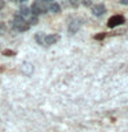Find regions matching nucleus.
<instances>
[{
    "instance_id": "1",
    "label": "nucleus",
    "mask_w": 128,
    "mask_h": 132,
    "mask_svg": "<svg viewBox=\"0 0 128 132\" xmlns=\"http://www.w3.org/2000/svg\"><path fill=\"white\" fill-rule=\"evenodd\" d=\"M48 4L50 3H47L45 0H36V2L32 4V7H30L32 14L36 15V16H39L40 14H44V12L48 10Z\"/></svg>"
},
{
    "instance_id": "2",
    "label": "nucleus",
    "mask_w": 128,
    "mask_h": 132,
    "mask_svg": "<svg viewBox=\"0 0 128 132\" xmlns=\"http://www.w3.org/2000/svg\"><path fill=\"white\" fill-rule=\"evenodd\" d=\"M12 28H14L15 30H18V32H25V30H28V29L30 28V25H29L26 21H23L19 15H15L14 21H12Z\"/></svg>"
},
{
    "instance_id": "3",
    "label": "nucleus",
    "mask_w": 128,
    "mask_h": 132,
    "mask_svg": "<svg viewBox=\"0 0 128 132\" xmlns=\"http://www.w3.org/2000/svg\"><path fill=\"white\" fill-rule=\"evenodd\" d=\"M124 22H125V18H124L123 15H113L109 19V22H107V26L109 28H116V26H118V25H123Z\"/></svg>"
},
{
    "instance_id": "4",
    "label": "nucleus",
    "mask_w": 128,
    "mask_h": 132,
    "mask_svg": "<svg viewBox=\"0 0 128 132\" xmlns=\"http://www.w3.org/2000/svg\"><path fill=\"white\" fill-rule=\"evenodd\" d=\"M81 23H83V22H81V19H78V18H76V19H73L72 22L69 23V29H68L70 35H74V33H76V32L78 30V29H80V26H81Z\"/></svg>"
},
{
    "instance_id": "5",
    "label": "nucleus",
    "mask_w": 128,
    "mask_h": 132,
    "mask_svg": "<svg viewBox=\"0 0 128 132\" xmlns=\"http://www.w3.org/2000/svg\"><path fill=\"white\" fill-rule=\"evenodd\" d=\"M105 12H106V7L103 4H95V6H92V14L95 16H102Z\"/></svg>"
},
{
    "instance_id": "6",
    "label": "nucleus",
    "mask_w": 128,
    "mask_h": 132,
    "mask_svg": "<svg viewBox=\"0 0 128 132\" xmlns=\"http://www.w3.org/2000/svg\"><path fill=\"white\" fill-rule=\"evenodd\" d=\"M58 40H59V36H58V35H48V36H44L43 45H52V44H55Z\"/></svg>"
},
{
    "instance_id": "7",
    "label": "nucleus",
    "mask_w": 128,
    "mask_h": 132,
    "mask_svg": "<svg viewBox=\"0 0 128 132\" xmlns=\"http://www.w3.org/2000/svg\"><path fill=\"white\" fill-rule=\"evenodd\" d=\"M17 15H19L23 21H28V18L32 15V11H30V8H29V7H21V10L18 11V14H17Z\"/></svg>"
},
{
    "instance_id": "8",
    "label": "nucleus",
    "mask_w": 128,
    "mask_h": 132,
    "mask_svg": "<svg viewBox=\"0 0 128 132\" xmlns=\"http://www.w3.org/2000/svg\"><path fill=\"white\" fill-rule=\"evenodd\" d=\"M48 11H51V12H59L61 11V6L58 3H50L48 4Z\"/></svg>"
},
{
    "instance_id": "9",
    "label": "nucleus",
    "mask_w": 128,
    "mask_h": 132,
    "mask_svg": "<svg viewBox=\"0 0 128 132\" xmlns=\"http://www.w3.org/2000/svg\"><path fill=\"white\" fill-rule=\"evenodd\" d=\"M26 22L29 23V25H30V26H32V25H36L37 22H39V18H37V16L36 15H30V16H29V18H28V21H26Z\"/></svg>"
},
{
    "instance_id": "10",
    "label": "nucleus",
    "mask_w": 128,
    "mask_h": 132,
    "mask_svg": "<svg viewBox=\"0 0 128 132\" xmlns=\"http://www.w3.org/2000/svg\"><path fill=\"white\" fill-rule=\"evenodd\" d=\"M35 40H36L39 44H43V41H44V35H43V33H37V35L35 36Z\"/></svg>"
},
{
    "instance_id": "11",
    "label": "nucleus",
    "mask_w": 128,
    "mask_h": 132,
    "mask_svg": "<svg viewBox=\"0 0 128 132\" xmlns=\"http://www.w3.org/2000/svg\"><path fill=\"white\" fill-rule=\"evenodd\" d=\"M106 37V33H99V35H95L94 36V39L95 40H103Z\"/></svg>"
},
{
    "instance_id": "12",
    "label": "nucleus",
    "mask_w": 128,
    "mask_h": 132,
    "mask_svg": "<svg viewBox=\"0 0 128 132\" xmlns=\"http://www.w3.org/2000/svg\"><path fill=\"white\" fill-rule=\"evenodd\" d=\"M4 55L12 56V55H15V52H14V51H11V50H4Z\"/></svg>"
},
{
    "instance_id": "13",
    "label": "nucleus",
    "mask_w": 128,
    "mask_h": 132,
    "mask_svg": "<svg viewBox=\"0 0 128 132\" xmlns=\"http://www.w3.org/2000/svg\"><path fill=\"white\" fill-rule=\"evenodd\" d=\"M4 32H6V26L3 23H0V35H3Z\"/></svg>"
},
{
    "instance_id": "14",
    "label": "nucleus",
    "mask_w": 128,
    "mask_h": 132,
    "mask_svg": "<svg viewBox=\"0 0 128 132\" xmlns=\"http://www.w3.org/2000/svg\"><path fill=\"white\" fill-rule=\"evenodd\" d=\"M83 4H84V6H90V4H91V0H83Z\"/></svg>"
},
{
    "instance_id": "15",
    "label": "nucleus",
    "mask_w": 128,
    "mask_h": 132,
    "mask_svg": "<svg viewBox=\"0 0 128 132\" xmlns=\"http://www.w3.org/2000/svg\"><path fill=\"white\" fill-rule=\"evenodd\" d=\"M70 3H72L73 6H77V4H78V0H70Z\"/></svg>"
},
{
    "instance_id": "16",
    "label": "nucleus",
    "mask_w": 128,
    "mask_h": 132,
    "mask_svg": "<svg viewBox=\"0 0 128 132\" xmlns=\"http://www.w3.org/2000/svg\"><path fill=\"white\" fill-rule=\"evenodd\" d=\"M118 2L121 3V4H125V6H127V4H128V0H118Z\"/></svg>"
},
{
    "instance_id": "17",
    "label": "nucleus",
    "mask_w": 128,
    "mask_h": 132,
    "mask_svg": "<svg viewBox=\"0 0 128 132\" xmlns=\"http://www.w3.org/2000/svg\"><path fill=\"white\" fill-rule=\"evenodd\" d=\"M3 7H4V2H3V0H0V10H2Z\"/></svg>"
},
{
    "instance_id": "18",
    "label": "nucleus",
    "mask_w": 128,
    "mask_h": 132,
    "mask_svg": "<svg viewBox=\"0 0 128 132\" xmlns=\"http://www.w3.org/2000/svg\"><path fill=\"white\" fill-rule=\"evenodd\" d=\"M15 2H18V3H25L26 0H15Z\"/></svg>"
},
{
    "instance_id": "19",
    "label": "nucleus",
    "mask_w": 128,
    "mask_h": 132,
    "mask_svg": "<svg viewBox=\"0 0 128 132\" xmlns=\"http://www.w3.org/2000/svg\"><path fill=\"white\" fill-rule=\"evenodd\" d=\"M14 2H15V0H14Z\"/></svg>"
}]
</instances>
